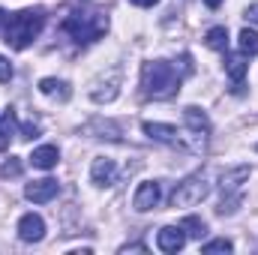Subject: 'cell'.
I'll return each mask as SVG.
<instances>
[{
	"label": "cell",
	"instance_id": "obj_12",
	"mask_svg": "<svg viewBox=\"0 0 258 255\" xmlns=\"http://www.w3.org/2000/svg\"><path fill=\"white\" fill-rule=\"evenodd\" d=\"M30 162H33V168L51 171V168L60 162V150H57L54 144H42V147H36V150L30 153Z\"/></svg>",
	"mask_w": 258,
	"mask_h": 255
},
{
	"label": "cell",
	"instance_id": "obj_7",
	"mask_svg": "<svg viewBox=\"0 0 258 255\" xmlns=\"http://www.w3.org/2000/svg\"><path fill=\"white\" fill-rule=\"evenodd\" d=\"M90 180H93V186H99V189L114 186V183H117V162L108 159V156H96L93 165H90Z\"/></svg>",
	"mask_w": 258,
	"mask_h": 255
},
{
	"label": "cell",
	"instance_id": "obj_10",
	"mask_svg": "<svg viewBox=\"0 0 258 255\" xmlns=\"http://www.w3.org/2000/svg\"><path fill=\"white\" fill-rule=\"evenodd\" d=\"M57 192H60V183H57V180H51V177L33 180V183H27V186H24V195H27L33 204H45V201H51Z\"/></svg>",
	"mask_w": 258,
	"mask_h": 255
},
{
	"label": "cell",
	"instance_id": "obj_23",
	"mask_svg": "<svg viewBox=\"0 0 258 255\" xmlns=\"http://www.w3.org/2000/svg\"><path fill=\"white\" fill-rule=\"evenodd\" d=\"M36 132H39V129L33 126V123H24V126H21V138H33Z\"/></svg>",
	"mask_w": 258,
	"mask_h": 255
},
{
	"label": "cell",
	"instance_id": "obj_14",
	"mask_svg": "<svg viewBox=\"0 0 258 255\" xmlns=\"http://www.w3.org/2000/svg\"><path fill=\"white\" fill-rule=\"evenodd\" d=\"M15 132H18L15 111H12V108H6V111H3V117H0V150H6V144L15 138Z\"/></svg>",
	"mask_w": 258,
	"mask_h": 255
},
{
	"label": "cell",
	"instance_id": "obj_11",
	"mask_svg": "<svg viewBox=\"0 0 258 255\" xmlns=\"http://www.w3.org/2000/svg\"><path fill=\"white\" fill-rule=\"evenodd\" d=\"M249 174H252V168H249V165H237V168L225 171V174L219 177V186H222V195H240V189H243V183L249 180Z\"/></svg>",
	"mask_w": 258,
	"mask_h": 255
},
{
	"label": "cell",
	"instance_id": "obj_4",
	"mask_svg": "<svg viewBox=\"0 0 258 255\" xmlns=\"http://www.w3.org/2000/svg\"><path fill=\"white\" fill-rule=\"evenodd\" d=\"M63 30L75 42H96L108 30V15L93 9V12H72L63 21Z\"/></svg>",
	"mask_w": 258,
	"mask_h": 255
},
{
	"label": "cell",
	"instance_id": "obj_15",
	"mask_svg": "<svg viewBox=\"0 0 258 255\" xmlns=\"http://www.w3.org/2000/svg\"><path fill=\"white\" fill-rule=\"evenodd\" d=\"M183 120H186V126L192 129V132H210V117L201 111V108H195V105H189L186 111H183Z\"/></svg>",
	"mask_w": 258,
	"mask_h": 255
},
{
	"label": "cell",
	"instance_id": "obj_6",
	"mask_svg": "<svg viewBox=\"0 0 258 255\" xmlns=\"http://www.w3.org/2000/svg\"><path fill=\"white\" fill-rule=\"evenodd\" d=\"M159 198H162V183L159 180H144L132 195V207L138 213H147V210H153L159 204Z\"/></svg>",
	"mask_w": 258,
	"mask_h": 255
},
{
	"label": "cell",
	"instance_id": "obj_24",
	"mask_svg": "<svg viewBox=\"0 0 258 255\" xmlns=\"http://www.w3.org/2000/svg\"><path fill=\"white\" fill-rule=\"evenodd\" d=\"M246 18H249L252 24H258V3H252V6H246Z\"/></svg>",
	"mask_w": 258,
	"mask_h": 255
},
{
	"label": "cell",
	"instance_id": "obj_5",
	"mask_svg": "<svg viewBox=\"0 0 258 255\" xmlns=\"http://www.w3.org/2000/svg\"><path fill=\"white\" fill-rule=\"evenodd\" d=\"M207 195H210L207 177H204V174H192V177H186L183 183H177V189L171 192V204H174V207H195V204H201Z\"/></svg>",
	"mask_w": 258,
	"mask_h": 255
},
{
	"label": "cell",
	"instance_id": "obj_17",
	"mask_svg": "<svg viewBox=\"0 0 258 255\" xmlns=\"http://www.w3.org/2000/svg\"><path fill=\"white\" fill-rule=\"evenodd\" d=\"M237 42H240V51H243L246 57H258V33L252 27H243L240 36H237Z\"/></svg>",
	"mask_w": 258,
	"mask_h": 255
},
{
	"label": "cell",
	"instance_id": "obj_13",
	"mask_svg": "<svg viewBox=\"0 0 258 255\" xmlns=\"http://www.w3.org/2000/svg\"><path fill=\"white\" fill-rule=\"evenodd\" d=\"M246 69H249V63H246V54H243V51H240V54H228V51H225V75H228L234 84H243Z\"/></svg>",
	"mask_w": 258,
	"mask_h": 255
},
{
	"label": "cell",
	"instance_id": "obj_18",
	"mask_svg": "<svg viewBox=\"0 0 258 255\" xmlns=\"http://www.w3.org/2000/svg\"><path fill=\"white\" fill-rule=\"evenodd\" d=\"M39 90L45 96H57L60 93V99H69V84L66 81H57V78H42L39 81Z\"/></svg>",
	"mask_w": 258,
	"mask_h": 255
},
{
	"label": "cell",
	"instance_id": "obj_28",
	"mask_svg": "<svg viewBox=\"0 0 258 255\" xmlns=\"http://www.w3.org/2000/svg\"><path fill=\"white\" fill-rule=\"evenodd\" d=\"M255 150H258V144H255Z\"/></svg>",
	"mask_w": 258,
	"mask_h": 255
},
{
	"label": "cell",
	"instance_id": "obj_3",
	"mask_svg": "<svg viewBox=\"0 0 258 255\" xmlns=\"http://www.w3.org/2000/svg\"><path fill=\"white\" fill-rule=\"evenodd\" d=\"M144 135L153 138V141H162L168 147H177V150H186V153H201L207 147V135L204 132H192V129H177V126H168V123H150L144 120L141 123Z\"/></svg>",
	"mask_w": 258,
	"mask_h": 255
},
{
	"label": "cell",
	"instance_id": "obj_26",
	"mask_svg": "<svg viewBox=\"0 0 258 255\" xmlns=\"http://www.w3.org/2000/svg\"><path fill=\"white\" fill-rule=\"evenodd\" d=\"M6 21H9V15H6V12L0 9V30H6Z\"/></svg>",
	"mask_w": 258,
	"mask_h": 255
},
{
	"label": "cell",
	"instance_id": "obj_1",
	"mask_svg": "<svg viewBox=\"0 0 258 255\" xmlns=\"http://www.w3.org/2000/svg\"><path fill=\"white\" fill-rule=\"evenodd\" d=\"M180 84H183V72H177V66L165 63V60L144 63L141 69V87L150 99H171L177 96Z\"/></svg>",
	"mask_w": 258,
	"mask_h": 255
},
{
	"label": "cell",
	"instance_id": "obj_20",
	"mask_svg": "<svg viewBox=\"0 0 258 255\" xmlns=\"http://www.w3.org/2000/svg\"><path fill=\"white\" fill-rule=\"evenodd\" d=\"M24 171V165H21V159L18 156H9L3 165H0V177H18Z\"/></svg>",
	"mask_w": 258,
	"mask_h": 255
},
{
	"label": "cell",
	"instance_id": "obj_21",
	"mask_svg": "<svg viewBox=\"0 0 258 255\" xmlns=\"http://www.w3.org/2000/svg\"><path fill=\"white\" fill-rule=\"evenodd\" d=\"M231 249H234V243H231V240H225V237H219V240H210V243H204V246H201V252H204V255L231 252Z\"/></svg>",
	"mask_w": 258,
	"mask_h": 255
},
{
	"label": "cell",
	"instance_id": "obj_16",
	"mask_svg": "<svg viewBox=\"0 0 258 255\" xmlns=\"http://www.w3.org/2000/svg\"><path fill=\"white\" fill-rule=\"evenodd\" d=\"M204 42H207V48H213V51H228V30L225 27H210L207 33H204Z\"/></svg>",
	"mask_w": 258,
	"mask_h": 255
},
{
	"label": "cell",
	"instance_id": "obj_19",
	"mask_svg": "<svg viewBox=\"0 0 258 255\" xmlns=\"http://www.w3.org/2000/svg\"><path fill=\"white\" fill-rule=\"evenodd\" d=\"M180 228L186 231V237H195V240H201V237L207 234V222L198 219V216H186V219L180 222Z\"/></svg>",
	"mask_w": 258,
	"mask_h": 255
},
{
	"label": "cell",
	"instance_id": "obj_8",
	"mask_svg": "<svg viewBox=\"0 0 258 255\" xmlns=\"http://www.w3.org/2000/svg\"><path fill=\"white\" fill-rule=\"evenodd\" d=\"M18 237L24 243H39L45 237V219L39 213H24L18 219Z\"/></svg>",
	"mask_w": 258,
	"mask_h": 255
},
{
	"label": "cell",
	"instance_id": "obj_2",
	"mask_svg": "<svg viewBox=\"0 0 258 255\" xmlns=\"http://www.w3.org/2000/svg\"><path fill=\"white\" fill-rule=\"evenodd\" d=\"M45 27V12L42 9H21L15 12L9 21H6V30H3V42L15 51H24Z\"/></svg>",
	"mask_w": 258,
	"mask_h": 255
},
{
	"label": "cell",
	"instance_id": "obj_22",
	"mask_svg": "<svg viewBox=\"0 0 258 255\" xmlns=\"http://www.w3.org/2000/svg\"><path fill=\"white\" fill-rule=\"evenodd\" d=\"M9 78H12V63L0 54V81H9Z\"/></svg>",
	"mask_w": 258,
	"mask_h": 255
},
{
	"label": "cell",
	"instance_id": "obj_27",
	"mask_svg": "<svg viewBox=\"0 0 258 255\" xmlns=\"http://www.w3.org/2000/svg\"><path fill=\"white\" fill-rule=\"evenodd\" d=\"M204 3H207L210 9H219V6H222V0H204Z\"/></svg>",
	"mask_w": 258,
	"mask_h": 255
},
{
	"label": "cell",
	"instance_id": "obj_9",
	"mask_svg": "<svg viewBox=\"0 0 258 255\" xmlns=\"http://www.w3.org/2000/svg\"><path fill=\"white\" fill-rule=\"evenodd\" d=\"M156 246L168 255L180 252V249L186 246V231H183L180 225H165V228H159V234H156Z\"/></svg>",
	"mask_w": 258,
	"mask_h": 255
},
{
	"label": "cell",
	"instance_id": "obj_25",
	"mask_svg": "<svg viewBox=\"0 0 258 255\" xmlns=\"http://www.w3.org/2000/svg\"><path fill=\"white\" fill-rule=\"evenodd\" d=\"M129 3H132V6H156L159 0H129Z\"/></svg>",
	"mask_w": 258,
	"mask_h": 255
}]
</instances>
